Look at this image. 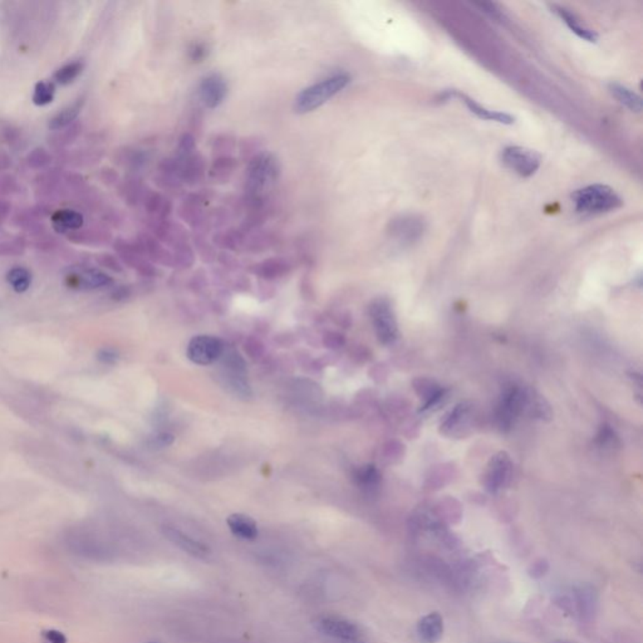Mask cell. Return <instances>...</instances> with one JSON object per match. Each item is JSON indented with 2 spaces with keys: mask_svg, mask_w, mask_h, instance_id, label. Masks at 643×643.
Returning a JSON list of instances; mask_svg holds the SVG:
<instances>
[{
  "mask_svg": "<svg viewBox=\"0 0 643 643\" xmlns=\"http://www.w3.org/2000/svg\"><path fill=\"white\" fill-rule=\"evenodd\" d=\"M554 12L561 17L563 22L568 25L569 29L577 34L578 37L587 40V42H596L597 40V34L593 31L588 29L587 27L582 24L581 20L577 18L575 13L569 12L568 9L563 6H553Z\"/></svg>",
  "mask_w": 643,
  "mask_h": 643,
  "instance_id": "23",
  "label": "cell"
},
{
  "mask_svg": "<svg viewBox=\"0 0 643 643\" xmlns=\"http://www.w3.org/2000/svg\"><path fill=\"white\" fill-rule=\"evenodd\" d=\"M346 643H369V642H366V641L363 640V637H361V638H356V640H353V641H350V642H346Z\"/></svg>",
  "mask_w": 643,
  "mask_h": 643,
  "instance_id": "44",
  "label": "cell"
},
{
  "mask_svg": "<svg viewBox=\"0 0 643 643\" xmlns=\"http://www.w3.org/2000/svg\"><path fill=\"white\" fill-rule=\"evenodd\" d=\"M369 316L376 336L382 344L394 343L399 338V327L394 308L387 298H377L369 306Z\"/></svg>",
  "mask_w": 643,
  "mask_h": 643,
  "instance_id": "4",
  "label": "cell"
},
{
  "mask_svg": "<svg viewBox=\"0 0 643 643\" xmlns=\"http://www.w3.org/2000/svg\"><path fill=\"white\" fill-rule=\"evenodd\" d=\"M207 47L204 43H194L191 47H190V50H189V56H190V59L194 63L202 62L205 59V57H207Z\"/></svg>",
  "mask_w": 643,
  "mask_h": 643,
  "instance_id": "40",
  "label": "cell"
},
{
  "mask_svg": "<svg viewBox=\"0 0 643 643\" xmlns=\"http://www.w3.org/2000/svg\"><path fill=\"white\" fill-rule=\"evenodd\" d=\"M575 613L582 622H592L598 608V593L589 584H581L573 589Z\"/></svg>",
  "mask_w": 643,
  "mask_h": 643,
  "instance_id": "14",
  "label": "cell"
},
{
  "mask_svg": "<svg viewBox=\"0 0 643 643\" xmlns=\"http://www.w3.org/2000/svg\"><path fill=\"white\" fill-rule=\"evenodd\" d=\"M83 68H84V64L81 61H73V62L64 64L54 72L53 75L54 83H58L61 86H68L81 75Z\"/></svg>",
  "mask_w": 643,
  "mask_h": 643,
  "instance_id": "31",
  "label": "cell"
},
{
  "mask_svg": "<svg viewBox=\"0 0 643 643\" xmlns=\"http://www.w3.org/2000/svg\"><path fill=\"white\" fill-rule=\"evenodd\" d=\"M163 535L166 537L168 540H170L171 543L179 547L180 549L184 550L185 553H188L190 556H195V558H199V559H207V556H210V548L207 547V544L202 543L200 540L195 539V538L190 537L186 533L177 529L175 526H171V525H166L163 526Z\"/></svg>",
  "mask_w": 643,
  "mask_h": 643,
  "instance_id": "13",
  "label": "cell"
},
{
  "mask_svg": "<svg viewBox=\"0 0 643 643\" xmlns=\"http://www.w3.org/2000/svg\"><path fill=\"white\" fill-rule=\"evenodd\" d=\"M424 221L413 215H404L392 220L388 226L391 237L402 243H411L424 232Z\"/></svg>",
  "mask_w": 643,
  "mask_h": 643,
  "instance_id": "15",
  "label": "cell"
},
{
  "mask_svg": "<svg viewBox=\"0 0 643 643\" xmlns=\"http://www.w3.org/2000/svg\"><path fill=\"white\" fill-rule=\"evenodd\" d=\"M547 570H548V563L544 562V561H539V562H535L531 566L529 573H531V577L538 578V577H542V575H545Z\"/></svg>",
  "mask_w": 643,
  "mask_h": 643,
  "instance_id": "43",
  "label": "cell"
},
{
  "mask_svg": "<svg viewBox=\"0 0 643 643\" xmlns=\"http://www.w3.org/2000/svg\"><path fill=\"white\" fill-rule=\"evenodd\" d=\"M145 207L152 215L154 219H169V215L172 210V204L169 199L163 198V195L157 193H147L145 195Z\"/></svg>",
  "mask_w": 643,
  "mask_h": 643,
  "instance_id": "26",
  "label": "cell"
},
{
  "mask_svg": "<svg viewBox=\"0 0 643 643\" xmlns=\"http://www.w3.org/2000/svg\"><path fill=\"white\" fill-rule=\"evenodd\" d=\"M289 269H290V265H289V263L286 259L272 258V259L256 264V265H254L253 270H254L256 274L260 275L262 278L275 279V278H279V276L287 274Z\"/></svg>",
  "mask_w": 643,
  "mask_h": 643,
  "instance_id": "25",
  "label": "cell"
},
{
  "mask_svg": "<svg viewBox=\"0 0 643 643\" xmlns=\"http://www.w3.org/2000/svg\"><path fill=\"white\" fill-rule=\"evenodd\" d=\"M609 92L612 94L613 97L622 103L623 106L631 110L632 112H641L642 111V100L636 92H633L626 86H622L619 83H611L609 84Z\"/></svg>",
  "mask_w": 643,
  "mask_h": 643,
  "instance_id": "27",
  "label": "cell"
},
{
  "mask_svg": "<svg viewBox=\"0 0 643 643\" xmlns=\"http://www.w3.org/2000/svg\"><path fill=\"white\" fill-rule=\"evenodd\" d=\"M84 223V218L81 213L71 210V209H62L57 210L56 213L52 215V225L53 229L57 232H67V231H75L81 229L82 225Z\"/></svg>",
  "mask_w": 643,
  "mask_h": 643,
  "instance_id": "22",
  "label": "cell"
},
{
  "mask_svg": "<svg viewBox=\"0 0 643 643\" xmlns=\"http://www.w3.org/2000/svg\"><path fill=\"white\" fill-rule=\"evenodd\" d=\"M83 105H84V100L78 98L75 102H72L68 106L64 107L63 110L57 113L54 117L50 119V130L52 131H58V130H62L64 127L73 124V121L80 116Z\"/></svg>",
  "mask_w": 643,
  "mask_h": 643,
  "instance_id": "24",
  "label": "cell"
},
{
  "mask_svg": "<svg viewBox=\"0 0 643 643\" xmlns=\"http://www.w3.org/2000/svg\"><path fill=\"white\" fill-rule=\"evenodd\" d=\"M572 198L577 213L586 215L612 212L622 205V199L613 189L600 184L577 190Z\"/></svg>",
  "mask_w": 643,
  "mask_h": 643,
  "instance_id": "3",
  "label": "cell"
},
{
  "mask_svg": "<svg viewBox=\"0 0 643 643\" xmlns=\"http://www.w3.org/2000/svg\"><path fill=\"white\" fill-rule=\"evenodd\" d=\"M232 149H234V140L230 136H228V135L218 136L216 140L214 141V152L221 154L220 156H229V155H226V152H230Z\"/></svg>",
  "mask_w": 643,
  "mask_h": 643,
  "instance_id": "39",
  "label": "cell"
},
{
  "mask_svg": "<svg viewBox=\"0 0 643 643\" xmlns=\"http://www.w3.org/2000/svg\"><path fill=\"white\" fill-rule=\"evenodd\" d=\"M434 512L443 523H456L461 519L462 509L459 501L448 496L446 499L441 500Z\"/></svg>",
  "mask_w": 643,
  "mask_h": 643,
  "instance_id": "28",
  "label": "cell"
},
{
  "mask_svg": "<svg viewBox=\"0 0 643 643\" xmlns=\"http://www.w3.org/2000/svg\"><path fill=\"white\" fill-rule=\"evenodd\" d=\"M404 455H405V446L404 443H399V441H391L386 445V449H385V459L387 460L390 464H397L400 462L402 459H404Z\"/></svg>",
  "mask_w": 643,
  "mask_h": 643,
  "instance_id": "36",
  "label": "cell"
},
{
  "mask_svg": "<svg viewBox=\"0 0 643 643\" xmlns=\"http://www.w3.org/2000/svg\"><path fill=\"white\" fill-rule=\"evenodd\" d=\"M279 163L270 154H258L251 157L245 179V202L250 212L262 210L265 193L279 176Z\"/></svg>",
  "mask_w": 643,
  "mask_h": 643,
  "instance_id": "1",
  "label": "cell"
},
{
  "mask_svg": "<svg viewBox=\"0 0 643 643\" xmlns=\"http://www.w3.org/2000/svg\"><path fill=\"white\" fill-rule=\"evenodd\" d=\"M474 426V413L473 407L466 402H461L456 405L449 415L445 417L441 425L440 432L443 436L450 438H464L473 432Z\"/></svg>",
  "mask_w": 643,
  "mask_h": 643,
  "instance_id": "8",
  "label": "cell"
},
{
  "mask_svg": "<svg viewBox=\"0 0 643 643\" xmlns=\"http://www.w3.org/2000/svg\"><path fill=\"white\" fill-rule=\"evenodd\" d=\"M64 281L72 289L94 290L110 286L112 278L98 269L73 267L66 272Z\"/></svg>",
  "mask_w": 643,
  "mask_h": 643,
  "instance_id": "10",
  "label": "cell"
},
{
  "mask_svg": "<svg viewBox=\"0 0 643 643\" xmlns=\"http://www.w3.org/2000/svg\"><path fill=\"white\" fill-rule=\"evenodd\" d=\"M451 97H459L460 100L466 105L470 112L474 113L475 116H478L479 119H487V121H494V122H499V124H503V125H512L514 124V117L508 114V113L499 112V111H490L487 110L485 107L480 106L479 103H476L473 98H470L468 96L465 94H459L456 91H446L445 94H441V100H448V98H451Z\"/></svg>",
  "mask_w": 643,
  "mask_h": 643,
  "instance_id": "16",
  "label": "cell"
},
{
  "mask_svg": "<svg viewBox=\"0 0 643 643\" xmlns=\"http://www.w3.org/2000/svg\"><path fill=\"white\" fill-rule=\"evenodd\" d=\"M226 524L234 535L246 540H254L259 533L256 520L245 514H231L226 520Z\"/></svg>",
  "mask_w": 643,
  "mask_h": 643,
  "instance_id": "21",
  "label": "cell"
},
{
  "mask_svg": "<svg viewBox=\"0 0 643 643\" xmlns=\"http://www.w3.org/2000/svg\"><path fill=\"white\" fill-rule=\"evenodd\" d=\"M56 96V83L52 81H39L33 89L31 101L36 106L43 107L50 105Z\"/></svg>",
  "mask_w": 643,
  "mask_h": 643,
  "instance_id": "32",
  "label": "cell"
},
{
  "mask_svg": "<svg viewBox=\"0 0 643 643\" xmlns=\"http://www.w3.org/2000/svg\"><path fill=\"white\" fill-rule=\"evenodd\" d=\"M228 94V84L224 77L219 73L205 75L199 86V96L204 106L213 110L224 102Z\"/></svg>",
  "mask_w": 643,
  "mask_h": 643,
  "instance_id": "12",
  "label": "cell"
},
{
  "mask_svg": "<svg viewBox=\"0 0 643 643\" xmlns=\"http://www.w3.org/2000/svg\"><path fill=\"white\" fill-rule=\"evenodd\" d=\"M524 387L512 385L504 390L496 408V422L500 430L506 431L512 427L515 419L523 413Z\"/></svg>",
  "mask_w": 643,
  "mask_h": 643,
  "instance_id": "7",
  "label": "cell"
},
{
  "mask_svg": "<svg viewBox=\"0 0 643 643\" xmlns=\"http://www.w3.org/2000/svg\"><path fill=\"white\" fill-rule=\"evenodd\" d=\"M617 441V436L614 431L611 429V426L603 425L600 427V434L597 436V443L600 448H607V446H614Z\"/></svg>",
  "mask_w": 643,
  "mask_h": 643,
  "instance_id": "38",
  "label": "cell"
},
{
  "mask_svg": "<svg viewBox=\"0 0 643 643\" xmlns=\"http://www.w3.org/2000/svg\"><path fill=\"white\" fill-rule=\"evenodd\" d=\"M97 358L100 360L101 362L106 363V364H113V363L119 361V352L113 350V348H103V350H101L98 352Z\"/></svg>",
  "mask_w": 643,
  "mask_h": 643,
  "instance_id": "42",
  "label": "cell"
},
{
  "mask_svg": "<svg viewBox=\"0 0 643 643\" xmlns=\"http://www.w3.org/2000/svg\"><path fill=\"white\" fill-rule=\"evenodd\" d=\"M523 413H528L531 417L544 420V421H549L553 415L547 400L538 392L537 390L531 387H524Z\"/></svg>",
  "mask_w": 643,
  "mask_h": 643,
  "instance_id": "19",
  "label": "cell"
},
{
  "mask_svg": "<svg viewBox=\"0 0 643 643\" xmlns=\"http://www.w3.org/2000/svg\"><path fill=\"white\" fill-rule=\"evenodd\" d=\"M6 281L17 293H24L31 286V272L23 267H15L8 272Z\"/></svg>",
  "mask_w": 643,
  "mask_h": 643,
  "instance_id": "33",
  "label": "cell"
},
{
  "mask_svg": "<svg viewBox=\"0 0 643 643\" xmlns=\"http://www.w3.org/2000/svg\"><path fill=\"white\" fill-rule=\"evenodd\" d=\"M224 350V343L220 338L210 334H199L189 342L186 356L195 364L209 366L221 358Z\"/></svg>",
  "mask_w": 643,
  "mask_h": 643,
  "instance_id": "5",
  "label": "cell"
},
{
  "mask_svg": "<svg viewBox=\"0 0 643 643\" xmlns=\"http://www.w3.org/2000/svg\"><path fill=\"white\" fill-rule=\"evenodd\" d=\"M149 643H155V642H149Z\"/></svg>",
  "mask_w": 643,
  "mask_h": 643,
  "instance_id": "46",
  "label": "cell"
},
{
  "mask_svg": "<svg viewBox=\"0 0 643 643\" xmlns=\"http://www.w3.org/2000/svg\"><path fill=\"white\" fill-rule=\"evenodd\" d=\"M443 619L441 614L437 612L429 613L425 617L420 619L417 623V637L420 642L437 643L443 638Z\"/></svg>",
  "mask_w": 643,
  "mask_h": 643,
  "instance_id": "18",
  "label": "cell"
},
{
  "mask_svg": "<svg viewBox=\"0 0 643 643\" xmlns=\"http://www.w3.org/2000/svg\"><path fill=\"white\" fill-rule=\"evenodd\" d=\"M355 480L363 489H375L381 482V474L375 465H364L355 473Z\"/></svg>",
  "mask_w": 643,
  "mask_h": 643,
  "instance_id": "35",
  "label": "cell"
},
{
  "mask_svg": "<svg viewBox=\"0 0 643 643\" xmlns=\"http://www.w3.org/2000/svg\"><path fill=\"white\" fill-rule=\"evenodd\" d=\"M42 643H67V637L62 632L47 630L42 632Z\"/></svg>",
  "mask_w": 643,
  "mask_h": 643,
  "instance_id": "41",
  "label": "cell"
},
{
  "mask_svg": "<svg viewBox=\"0 0 643 643\" xmlns=\"http://www.w3.org/2000/svg\"><path fill=\"white\" fill-rule=\"evenodd\" d=\"M235 168H237V161L232 157L219 156L218 158H215L209 174L214 180L225 182L230 177Z\"/></svg>",
  "mask_w": 643,
  "mask_h": 643,
  "instance_id": "34",
  "label": "cell"
},
{
  "mask_svg": "<svg viewBox=\"0 0 643 643\" xmlns=\"http://www.w3.org/2000/svg\"><path fill=\"white\" fill-rule=\"evenodd\" d=\"M501 160L508 169L522 177L534 175L542 163V158L538 152L520 146L506 147L501 154Z\"/></svg>",
  "mask_w": 643,
  "mask_h": 643,
  "instance_id": "6",
  "label": "cell"
},
{
  "mask_svg": "<svg viewBox=\"0 0 643 643\" xmlns=\"http://www.w3.org/2000/svg\"><path fill=\"white\" fill-rule=\"evenodd\" d=\"M455 476V468L450 464H443L440 466H436L434 470H431V474L426 479L425 485L430 490H438L443 485L449 484L452 481Z\"/></svg>",
  "mask_w": 643,
  "mask_h": 643,
  "instance_id": "29",
  "label": "cell"
},
{
  "mask_svg": "<svg viewBox=\"0 0 643 643\" xmlns=\"http://www.w3.org/2000/svg\"><path fill=\"white\" fill-rule=\"evenodd\" d=\"M180 215L186 223L194 226L195 229L196 228L200 229L201 226L205 224V215L202 213L200 204L196 199L185 200L180 207Z\"/></svg>",
  "mask_w": 643,
  "mask_h": 643,
  "instance_id": "30",
  "label": "cell"
},
{
  "mask_svg": "<svg viewBox=\"0 0 643 643\" xmlns=\"http://www.w3.org/2000/svg\"><path fill=\"white\" fill-rule=\"evenodd\" d=\"M554 643H575V642H570V641H556V642H554Z\"/></svg>",
  "mask_w": 643,
  "mask_h": 643,
  "instance_id": "45",
  "label": "cell"
},
{
  "mask_svg": "<svg viewBox=\"0 0 643 643\" xmlns=\"http://www.w3.org/2000/svg\"><path fill=\"white\" fill-rule=\"evenodd\" d=\"M196 141L191 133H184L177 145V156L185 157L194 154Z\"/></svg>",
  "mask_w": 643,
  "mask_h": 643,
  "instance_id": "37",
  "label": "cell"
},
{
  "mask_svg": "<svg viewBox=\"0 0 643 643\" xmlns=\"http://www.w3.org/2000/svg\"><path fill=\"white\" fill-rule=\"evenodd\" d=\"M176 160L179 163V170H177L179 180L190 184V185H194L204 177L207 166L200 154H191L185 157L176 156Z\"/></svg>",
  "mask_w": 643,
  "mask_h": 643,
  "instance_id": "17",
  "label": "cell"
},
{
  "mask_svg": "<svg viewBox=\"0 0 643 643\" xmlns=\"http://www.w3.org/2000/svg\"><path fill=\"white\" fill-rule=\"evenodd\" d=\"M350 75L344 72L334 73L322 81L314 83L309 87L300 91L294 101V110L297 113L312 112L327 101L331 100L336 94L350 84Z\"/></svg>",
  "mask_w": 643,
  "mask_h": 643,
  "instance_id": "2",
  "label": "cell"
},
{
  "mask_svg": "<svg viewBox=\"0 0 643 643\" xmlns=\"http://www.w3.org/2000/svg\"><path fill=\"white\" fill-rule=\"evenodd\" d=\"M413 385V390L416 391V394H419L420 399L424 400V406L421 408V411H425V410L436 406L438 402L443 399V394H445L443 388L434 380L421 377V378H416Z\"/></svg>",
  "mask_w": 643,
  "mask_h": 643,
  "instance_id": "20",
  "label": "cell"
},
{
  "mask_svg": "<svg viewBox=\"0 0 643 643\" xmlns=\"http://www.w3.org/2000/svg\"><path fill=\"white\" fill-rule=\"evenodd\" d=\"M317 628L325 637L331 638L337 643L350 642L356 638L362 637V631L356 623L334 616L318 619Z\"/></svg>",
  "mask_w": 643,
  "mask_h": 643,
  "instance_id": "11",
  "label": "cell"
},
{
  "mask_svg": "<svg viewBox=\"0 0 643 643\" xmlns=\"http://www.w3.org/2000/svg\"><path fill=\"white\" fill-rule=\"evenodd\" d=\"M512 462L506 452H499L487 464L482 476V484L490 493H496L508 487L512 481Z\"/></svg>",
  "mask_w": 643,
  "mask_h": 643,
  "instance_id": "9",
  "label": "cell"
}]
</instances>
